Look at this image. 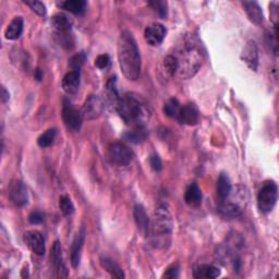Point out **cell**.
Masks as SVG:
<instances>
[{
    "mask_svg": "<svg viewBox=\"0 0 279 279\" xmlns=\"http://www.w3.org/2000/svg\"><path fill=\"white\" fill-rule=\"evenodd\" d=\"M105 103L101 97L97 95H90L83 104L81 113L85 120H95L103 115Z\"/></svg>",
    "mask_w": 279,
    "mask_h": 279,
    "instance_id": "ba28073f",
    "label": "cell"
},
{
    "mask_svg": "<svg viewBox=\"0 0 279 279\" xmlns=\"http://www.w3.org/2000/svg\"><path fill=\"white\" fill-rule=\"evenodd\" d=\"M41 76H43V75H41V71H40L39 69H37L36 70V74H35V78H36L39 81L41 79Z\"/></svg>",
    "mask_w": 279,
    "mask_h": 279,
    "instance_id": "b9f144b4",
    "label": "cell"
},
{
    "mask_svg": "<svg viewBox=\"0 0 279 279\" xmlns=\"http://www.w3.org/2000/svg\"><path fill=\"white\" fill-rule=\"evenodd\" d=\"M173 57L177 61V72L181 79H190L198 73L205 60V53L200 41L193 37L184 38Z\"/></svg>",
    "mask_w": 279,
    "mask_h": 279,
    "instance_id": "6da1fadb",
    "label": "cell"
},
{
    "mask_svg": "<svg viewBox=\"0 0 279 279\" xmlns=\"http://www.w3.org/2000/svg\"><path fill=\"white\" fill-rule=\"evenodd\" d=\"M180 103L178 102V100L176 99H171L168 102L165 104L164 106V113L166 116H168L170 118H174V119H177V117L179 115L180 111Z\"/></svg>",
    "mask_w": 279,
    "mask_h": 279,
    "instance_id": "f1b7e54d",
    "label": "cell"
},
{
    "mask_svg": "<svg viewBox=\"0 0 279 279\" xmlns=\"http://www.w3.org/2000/svg\"><path fill=\"white\" fill-rule=\"evenodd\" d=\"M52 269L54 270V276L57 278L68 277V269L62 260V250L59 241H56L52 248L51 254Z\"/></svg>",
    "mask_w": 279,
    "mask_h": 279,
    "instance_id": "30bf717a",
    "label": "cell"
},
{
    "mask_svg": "<svg viewBox=\"0 0 279 279\" xmlns=\"http://www.w3.org/2000/svg\"><path fill=\"white\" fill-rule=\"evenodd\" d=\"M106 89H107V99L109 103L116 108L118 102L120 100L119 94H118V90L116 87V78H110V80L107 82Z\"/></svg>",
    "mask_w": 279,
    "mask_h": 279,
    "instance_id": "83f0119b",
    "label": "cell"
},
{
    "mask_svg": "<svg viewBox=\"0 0 279 279\" xmlns=\"http://www.w3.org/2000/svg\"><path fill=\"white\" fill-rule=\"evenodd\" d=\"M44 220V215L38 211H34L29 216V221L32 225H38Z\"/></svg>",
    "mask_w": 279,
    "mask_h": 279,
    "instance_id": "74e56055",
    "label": "cell"
},
{
    "mask_svg": "<svg viewBox=\"0 0 279 279\" xmlns=\"http://www.w3.org/2000/svg\"><path fill=\"white\" fill-rule=\"evenodd\" d=\"M2 99H3V102L4 103H7V102H8L9 101V99H10V95H9V92H7V89H6V87L5 86H3V88H2Z\"/></svg>",
    "mask_w": 279,
    "mask_h": 279,
    "instance_id": "60d3db41",
    "label": "cell"
},
{
    "mask_svg": "<svg viewBox=\"0 0 279 279\" xmlns=\"http://www.w3.org/2000/svg\"><path fill=\"white\" fill-rule=\"evenodd\" d=\"M232 187L230 183L229 178L225 173H221L218 180H217V195L220 201H224L229 198V195L231 194Z\"/></svg>",
    "mask_w": 279,
    "mask_h": 279,
    "instance_id": "d4e9b609",
    "label": "cell"
},
{
    "mask_svg": "<svg viewBox=\"0 0 279 279\" xmlns=\"http://www.w3.org/2000/svg\"><path fill=\"white\" fill-rule=\"evenodd\" d=\"M118 60L121 72L129 81H136L141 73L142 61L136 41L130 32H121L118 38Z\"/></svg>",
    "mask_w": 279,
    "mask_h": 279,
    "instance_id": "7a4b0ae2",
    "label": "cell"
},
{
    "mask_svg": "<svg viewBox=\"0 0 279 279\" xmlns=\"http://www.w3.org/2000/svg\"><path fill=\"white\" fill-rule=\"evenodd\" d=\"M150 164L152 166V168L156 170V171H159L160 169H162V167H163V164H162V160H160L159 156L154 154V155H152L150 157Z\"/></svg>",
    "mask_w": 279,
    "mask_h": 279,
    "instance_id": "f35d334b",
    "label": "cell"
},
{
    "mask_svg": "<svg viewBox=\"0 0 279 279\" xmlns=\"http://www.w3.org/2000/svg\"><path fill=\"white\" fill-rule=\"evenodd\" d=\"M270 9V18L271 21L274 22V25L277 26V20H278V4L277 3H271L269 6Z\"/></svg>",
    "mask_w": 279,
    "mask_h": 279,
    "instance_id": "ab89813d",
    "label": "cell"
},
{
    "mask_svg": "<svg viewBox=\"0 0 279 279\" xmlns=\"http://www.w3.org/2000/svg\"><path fill=\"white\" fill-rule=\"evenodd\" d=\"M133 214H134V219H135L138 231L141 232L144 237H148L150 234L151 226H150L149 216H148V214H146L144 207L140 204L135 205Z\"/></svg>",
    "mask_w": 279,
    "mask_h": 279,
    "instance_id": "e0dca14e",
    "label": "cell"
},
{
    "mask_svg": "<svg viewBox=\"0 0 279 279\" xmlns=\"http://www.w3.org/2000/svg\"><path fill=\"white\" fill-rule=\"evenodd\" d=\"M241 206L239 203H235V202L224 200L220 201L219 212L226 216V217H238L241 215Z\"/></svg>",
    "mask_w": 279,
    "mask_h": 279,
    "instance_id": "603a6c76",
    "label": "cell"
},
{
    "mask_svg": "<svg viewBox=\"0 0 279 279\" xmlns=\"http://www.w3.org/2000/svg\"><path fill=\"white\" fill-rule=\"evenodd\" d=\"M220 275V270L214 265H201L193 271V277L197 279H214Z\"/></svg>",
    "mask_w": 279,
    "mask_h": 279,
    "instance_id": "ffe728a7",
    "label": "cell"
},
{
    "mask_svg": "<svg viewBox=\"0 0 279 279\" xmlns=\"http://www.w3.org/2000/svg\"><path fill=\"white\" fill-rule=\"evenodd\" d=\"M179 265L176 264V265H171L170 267H168L166 269L165 274L163 275V278H170V279H173V278H178L179 277Z\"/></svg>",
    "mask_w": 279,
    "mask_h": 279,
    "instance_id": "8d00e7d4",
    "label": "cell"
},
{
    "mask_svg": "<svg viewBox=\"0 0 279 279\" xmlns=\"http://www.w3.org/2000/svg\"><path fill=\"white\" fill-rule=\"evenodd\" d=\"M59 208L65 215H71L74 213V205L68 197H61L59 199Z\"/></svg>",
    "mask_w": 279,
    "mask_h": 279,
    "instance_id": "1f68e13d",
    "label": "cell"
},
{
    "mask_svg": "<svg viewBox=\"0 0 279 279\" xmlns=\"http://www.w3.org/2000/svg\"><path fill=\"white\" fill-rule=\"evenodd\" d=\"M52 25L54 26V29L57 32H59L60 34H66L72 29V21L70 20L66 15L58 13V15H55L53 17Z\"/></svg>",
    "mask_w": 279,
    "mask_h": 279,
    "instance_id": "44dd1931",
    "label": "cell"
},
{
    "mask_svg": "<svg viewBox=\"0 0 279 279\" xmlns=\"http://www.w3.org/2000/svg\"><path fill=\"white\" fill-rule=\"evenodd\" d=\"M58 6L73 15H82L86 10L87 4L84 0H67V2L59 3Z\"/></svg>",
    "mask_w": 279,
    "mask_h": 279,
    "instance_id": "cb8c5ba5",
    "label": "cell"
},
{
    "mask_svg": "<svg viewBox=\"0 0 279 279\" xmlns=\"http://www.w3.org/2000/svg\"><path fill=\"white\" fill-rule=\"evenodd\" d=\"M241 58L251 70L256 71L257 67H259V50H257L255 41L250 40L246 45L242 52Z\"/></svg>",
    "mask_w": 279,
    "mask_h": 279,
    "instance_id": "5bb4252c",
    "label": "cell"
},
{
    "mask_svg": "<svg viewBox=\"0 0 279 279\" xmlns=\"http://www.w3.org/2000/svg\"><path fill=\"white\" fill-rule=\"evenodd\" d=\"M24 241L26 246L36 255H43L45 253V240L44 237L36 230H31L24 235Z\"/></svg>",
    "mask_w": 279,
    "mask_h": 279,
    "instance_id": "7c38bea8",
    "label": "cell"
},
{
    "mask_svg": "<svg viewBox=\"0 0 279 279\" xmlns=\"http://www.w3.org/2000/svg\"><path fill=\"white\" fill-rule=\"evenodd\" d=\"M101 265L103 268L106 269L108 273L115 278H124V273L122 268L115 261L108 259V257H102Z\"/></svg>",
    "mask_w": 279,
    "mask_h": 279,
    "instance_id": "484cf974",
    "label": "cell"
},
{
    "mask_svg": "<svg viewBox=\"0 0 279 279\" xmlns=\"http://www.w3.org/2000/svg\"><path fill=\"white\" fill-rule=\"evenodd\" d=\"M108 154L111 162L119 166H128L132 158H133V153L128 148L127 145L121 142H115L109 145Z\"/></svg>",
    "mask_w": 279,
    "mask_h": 279,
    "instance_id": "52a82bcc",
    "label": "cell"
},
{
    "mask_svg": "<svg viewBox=\"0 0 279 279\" xmlns=\"http://www.w3.org/2000/svg\"><path fill=\"white\" fill-rule=\"evenodd\" d=\"M85 60H86V55L85 53L82 52L72 56L69 60V65L73 69V71H80V69L83 65H84Z\"/></svg>",
    "mask_w": 279,
    "mask_h": 279,
    "instance_id": "4dcf8cb0",
    "label": "cell"
},
{
    "mask_svg": "<svg viewBox=\"0 0 279 279\" xmlns=\"http://www.w3.org/2000/svg\"><path fill=\"white\" fill-rule=\"evenodd\" d=\"M56 133H57V132H56V129H50V130H47L46 132H44V133L41 134L37 140L38 145L43 149L51 146L55 141Z\"/></svg>",
    "mask_w": 279,
    "mask_h": 279,
    "instance_id": "f546056e",
    "label": "cell"
},
{
    "mask_svg": "<svg viewBox=\"0 0 279 279\" xmlns=\"http://www.w3.org/2000/svg\"><path fill=\"white\" fill-rule=\"evenodd\" d=\"M125 137V140H128L129 142H132V143H141L143 141H145L146 136H148V134H146V131L143 127H136L134 128L133 131H129L127 132L123 135Z\"/></svg>",
    "mask_w": 279,
    "mask_h": 279,
    "instance_id": "4316f807",
    "label": "cell"
},
{
    "mask_svg": "<svg viewBox=\"0 0 279 279\" xmlns=\"http://www.w3.org/2000/svg\"><path fill=\"white\" fill-rule=\"evenodd\" d=\"M81 82L80 71H70L62 79V88L67 94H74L79 89Z\"/></svg>",
    "mask_w": 279,
    "mask_h": 279,
    "instance_id": "ac0fdd59",
    "label": "cell"
},
{
    "mask_svg": "<svg viewBox=\"0 0 279 279\" xmlns=\"http://www.w3.org/2000/svg\"><path fill=\"white\" fill-rule=\"evenodd\" d=\"M23 32V19L21 17H16L7 26L5 31V37L7 39L15 40L18 39Z\"/></svg>",
    "mask_w": 279,
    "mask_h": 279,
    "instance_id": "d6986e66",
    "label": "cell"
},
{
    "mask_svg": "<svg viewBox=\"0 0 279 279\" xmlns=\"http://www.w3.org/2000/svg\"><path fill=\"white\" fill-rule=\"evenodd\" d=\"M62 119L69 130L76 132L81 129L84 118L82 116L81 110L76 109L71 102L65 99L62 105Z\"/></svg>",
    "mask_w": 279,
    "mask_h": 279,
    "instance_id": "8992f818",
    "label": "cell"
},
{
    "mask_svg": "<svg viewBox=\"0 0 279 279\" xmlns=\"http://www.w3.org/2000/svg\"><path fill=\"white\" fill-rule=\"evenodd\" d=\"M149 6L152 7L153 10L156 11L163 19L167 17V3L160 2V0H154V2H150Z\"/></svg>",
    "mask_w": 279,
    "mask_h": 279,
    "instance_id": "d6a6232c",
    "label": "cell"
},
{
    "mask_svg": "<svg viewBox=\"0 0 279 279\" xmlns=\"http://www.w3.org/2000/svg\"><path fill=\"white\" fill-rule=\"evenodd\" d=\"M184 201L188 205L198 206L202 202V192L197 183H191L184 193Z\"/></svg>",
    "mask_w": 279,
    "mask_h": 279,
    "instance_id": "7402d4cb",
    "label": "cell"
},
{
    "mask_svg": "<svg viewBox=\"0 0 279 279\" xmlns=\"http://www.w3.org/2000/svg\"><path fill=\"white\" fill-rule=\"evenodd\" d=\"M242 6L251 22L256 25L264 23V15L259 4L255 2H243Z\"/></svg>",
    "mask_w": 279,
    "mask_h": 279,
    "instance_id": "2e32d148",
    "label": "cell"
},
{
    "mask_svg": "<svg viewBox=\"0 0 279 279\" xmlns=\"http://www.w3.org/2000/svg\"><path fill=\"white\" fill-rule=\"evenodd\" d=\"M166 36V29L163 24L160 23H152L146 26L144 31V37L146 43L151 46H158L163 43Z\"/></svg>",
    "mask_w": 279,
    "mask_h": 279,
    "instance_id": "8fae6325",
    "label": "cell"
},
{
    "mask_svg": "<svg viewBox=\"0 0 279 279\" xmlns=\"http://www.w3.org/2000/svg\"><path fill=\"white\" fill-rule=\"evenodd\" d=\"M164 65L170 75H176L177 72V61L176 58L173 57V55H168L164 60Z\"/></svg>",
    "mask_w": 279,
    "mask_h": 279,
    "instance_id": "e575fe53",
    "label": "cell"
},
{
    "mask_svg": "<svg viewBox=\"0 0 279 279\" xmlns=\"http://www.w3.org/2000/svg\"><path fill=\"white\" fill-rule=\"evenodd\" d=\"M172 227L173 222L168 207L159 205L155 211L152 226V236L156 248H165L169 243Z\"/></svg>",
    "mask_w": 279,
    "mask_h": 279,
    "instance_id": "277c9868",
    "label": "cell"
},
{
    "mask_svg": "<svg viewBox=\"0 0 279 279\" xmlns=\"http://www.w3.org/2000/svg\"><path fill=\"white\" fill-rule=\"evenodd\" d=\"M84 241H85V229L83 227L80 230V232L76 235L75 239L73 240V243L71 246V265L74 268L78 267L80 264L81 253H82L83 246H84Z\"/></svg>",
    "mask_w": 279,
    "mask_h": 279,
    "instance_id": "9a60e30c",
    "label": "cell"
},
{
    "mask_svg": "<svg viewBox=\"0 0 279 279\" xmlns=\"http://www.w3.org/2000/svg\"><path fill=\"white\" fill-rule=\"evenodd\" d=\"M278 189L274 181H267L263 184L257 194V206L262 213H269L273 211L277 203Z\"/></svg>",
    "mask_w": 279,
    "mask_h": 279,
    "instance_id": "5b68a950",
    "label": "cell"
},
{
    "mask_svg": "<svg viewBox=\"0 0 279 279\" xmlns=\"http://www.w3.org/2000/svg\"><path fill=\"white\" fill-rule=\"evenodd\" d=\"M110 64V58L109 56L104 54V55H100L99 57L95 59V66L99 69H106Z\"/></svg>",
    "mask_w": 279,
    "mask_h": 279,
    "instance_id": "d590c367",
    "label": "cell"
},
{
    "mask_svg": "<svg viewBox=\"0 0 279 279\" xmlns=\"http://www.w3.org/2000/svg\"><path fill=\"white\" fill-rule=\"evenodd\" d=\"M25 5L29 6L32 9L33 12L36 13L39 17H45L46 16V7L43 3L36 2V0H33V2H25Z\"/></svg>",
    "mask_w": 279,
    "mask_h": 279,
    "instance_id": "836d02e7",
    "label": "cell"
},
{
    "mask_svg": "<svg viewBox=\"0 0 279 279\" xmlns=\"http://www.w3.org/2000/svg\"><path fill=\"white\" fill-rule=\"evenodd\" d=\"M9 199L18 207H22L29 202V193L25 184L21 180H12L8 188Z\"/></svg>",
    "mask_w": 279,
    "mask_h": 279,
    "instance_id": "9c48e42d",
    "label": "cell"
},
{
    "mask_svg": "<svg viewBox=\"0 0 279 279\" xmlns=\"http://www.w3.org/2000/svg\"><path fill=\"white\" fill-rule=\"evenodd\" d=\"M199 109L193 103L185 104L184 106L180 108L177 120L187 125H194L199 122Z\"/></svg>",
    "mask_w": 279,
    "mask_h": 279,
    "instance_id": "4fadbf2b",
    "label": "cell"
},
{
    "mask_svg": "<svg viewBox=\"0 0 279 279\" xmlns=\"http://www.w3.org/2000/svg\"><path fill=\"white\" fill-rule=\"evenodd\" d=\"M116 110L125 123L134 128L143 127L149 117V111L144 103L138 96L133 94H125L120 97Z\"/></svg>",
    "mask_w": 279,
    "mask_h": 279,
    "instance_id": "3957f363",
    "label": "cell"
}]
</instances>
